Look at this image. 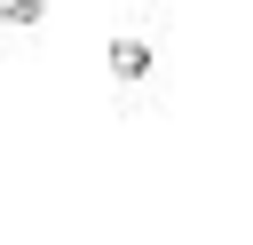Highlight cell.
<instances>
[{"mask_svg":"<svg viewBox=\"0 0 253 245\" xmlns=\"http://www.w3.org/2000/svg\"><path fill=\"white\" fill-rule=\"evenodd\" d=\"M111 71H119V79H142V71H150V40H126V32H119V40H111Z\"/></svg>","mask_w":253,"mask_h":245,"instance_id":"6da1fadb","label":"cell"},{"mask_svg":"<svg viewBox=\"0 0 253 245\" xmlns=\"http://www.w3.org/2000/svg\"><path fill=\"white\" fill-rule=\"evenodd\" d=\"M47 16V0H8V24H40Z\"/></svg>","mask_w":253,"mask_h":245,"instance_id":"7a4b0ae2","label":"cell"}]
</instances>
